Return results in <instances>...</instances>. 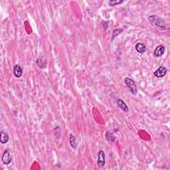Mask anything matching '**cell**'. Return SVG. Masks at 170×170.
I'll list each match as a JSON object with an SVG mask.
<instances>
[{
  "instance_id": "1",
  "label": "cell",
  "mask_w": 170,
  "mask_h": 170,
  "mask_svg": "<svg viewBox=\"0 0 170 170\" xmlns=\"http://www.w3.org/2000/svg\"><path fill=\"white\" fill-rule=\"evenodd\" d=\"M149 21L153 25L156 26L157 27L161 29H166V24L165 23V21L161 18L159 17L157 15H150L148 17Z\"/></svg>"
},
{
  "instance_id": "2",
  "label": "cell",
  "mask_w": 170,
  "mask_h": 170,
  "mask_svg": "<svg viewBox=\"0 0 170 170\" xmlns=\"http://www.w3.org/2000/svg\"><path fill=\"white\" fill-rule=\"evenodd\" d=\"M124 83L126 85L129 91H130V93L133 95H136L138 93V87H137L136 83L130 78H126L124 80Z\"/></svg>"
},
{
  "instance_id": "3",
  "label": "cell",
  "mask_w": 170,
  "mask_h": 170,
  "mask_svg": "<svg viewBox=\"0 0 170 170\" xmlns=\"http://www.w3.org/2000/svg\"><path fill=\"white\" fill-rule=\"evenodd\" d=\"M1 161L3 164L5 165H9L11 163L12 161V156L11 153L8 150H5L3 152V154L2 155Z\"/></svg>"
},
{
  "instance_id": "4",
  "label": "cell",
  "mask_w": 170,
  "mask_h": 170,
  "mask_svg": "<svg viewBox=\"0 0 170 170\" xmlns=\"http://www.w3.org/2000/svg\"><path fill=\"white\" fill-rule=\"evenodd\" d=\"M97 163L100 167H102L105 165V153L103 150H100L98 152Z\"/></svg>"
},
{
  "instance_id": "5",
  "label": "cell",
  "mask_w": 170,
  "mask_h": 170,
  "mask_svg": "<svg viewBox=\"0 0 170 170\" xmlns=\"http://www.w3.org/2000/svg\"><path fill=\"white\" fill-rule=\"evenodd\" d=\"M167 74V69L164 67H159L156 71L153 73V75L157 78H162Z\"/></svg>"
},
{
  "instance_id": "6",
  "label": "cell",
  "mask_w": 170,
  "mask_h": 170,
  "mask_svg": "<svg viewBox=\"0 0 170 170\" xmlns=\"http://www.w3.org/2000/svg\"><path fill=\"white\" fill-rule=\"evenodd\" d=\"M165 52V47L163 45L157 46L153 52V55L155 57H159L164 54Z\"/></svg>"
},
{
  "instance_id": "7",
  "label": "cell",
  "mask_w": 170,
  "mask_h": 170,
  "mask_svg": "<svg viewBox=\"0 0 170 170\" xmlns=\"http://www.w3.org/2000/svg\"><path fill=\"white\" fill-rule=\"evenodd\" d=\"M13 73L15 77H21V76L23 75V69L19 65H16L13 67Z\"/></svg>"
},
{
  "instance_id": "8",
  "label": "cell",
  "mask_w": 170,
  "mask_h": 170,
  "mask_svg": "<svg viewBox=\"0 0 170 170\" xmlns=\"http://www.w3.org/2000/svg\"><path fill=\"white\" fill-rule=\"evenodd\" d=\"M1 136H0V142L2 144H5L9 141V136L5 130H1Z\"/></svg>"
},
{
  "instance_id": "9",
  "label": "cell",
  "mask_w": 170,
  "mask_h": 170,
  "mask_svg": "<svg viewBox=\"0 0 170 170\" xmlns=\"http://www.w3.org/2000/svg\"><path fill=\"white\" fill-rule=\"evenodd\" d=\"M136 50L137 52L140 54H144V53L146 51V46L144 44L141 43H138L136 45Z\"/></svg>"
},
{
  "instance_id": "10",
  "label": "cell",
  "mask_w": 170,
  "mask_h": 170,
  "mask_svg": "<svg viewBox=\"0 0 170 170\" xmlns=\"http://www.w3.org/2000/svg\"><path fill=\"white\" fill-rule=\"evenodd\" d=\"M117 104H118V106L120 107V109L122 110L123 111L125 112H128V110H129L128 107V106L126 105V104L125 103L124 100H122V99H118Z\"/></svg>"
},
{
  "instance_id": "11",
  "label": "cell",
  "mask_w": 170,
  "mask_h": 170,
  "mask_svg": "<svg viewBox=\"0 0 170 170\" xmlns=\"http://www.w3.org/2000/svg\"><path fill=\"white\" fill-rule=\"evenodd\" d=\"M69 143H70V145L73 149H76V147H77V142H76L75 137L72 134H70V138H69Z\"/></svg>"
},
{
  "instance_id": "12",
  "label": "cell",
  "mask_w": 170,
  "mask_h": 170,
  "mask_svg": "<svg viewBox=\"0 0 170 170\" xmlns=\"http://www.w3.org/2000/svg\"><path fill=\"white\" fill-rule=\"evenodd\" d=\"M124 2L123 0H112V1H108V3L110 6H114L116 5H119V4L122 3Z\"/></svg>"
}]
</instances>
